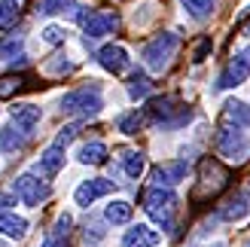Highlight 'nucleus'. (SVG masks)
I'll return each instance as SVG.
<instances>
[{"instance_id":"17","label":"nucleus","mask_w":250,"mask_h":247,"mask_svg":"<svg viewBox=\"0 0 250 247\" xmlns=\"http://www.w3.org/2000/svg\"><path fill=\"white\" fill-rule=\"evenodd\" d=\"M80 162H83V165H104V162H107V146H104L101 141L83 144V146H80Z\"/></svg>"},{"instance_id":"18","label":"nucleus","mask_w":250,"mask_h":247,"mask_svg":"<svg viewBox=\"0 0 250 247\" xmlns=\"http://www.w3.org/2000/svg\"><path fill=\"white\" fill-rule=\"evenodd\" d=\"M28 144V134H24L21 128H0V146H3V153H19L21 146Z\"/></svg>"},{"instance_id":"8","label":"nucleus","mask_w":250,"mask_h":247,"mask_svg":"<svg viewBox=\"0 0 250 247\" xmlns=\"http://www.w3.org/2000/svg\"><path fill=\"white\" fill-rule=\"evenodd\" d=\"M113 192V180H107V177H92V180H83L77 192H73V199H77V205L83 207H89L92 202H98L101 195H110Z\"/></svg>"},{"instance_id":"7","label":"nucleus","mask_w":250,"mask_h":247,"mask_svg":"<svg viewBox=\"0 0 250 247\" xmlns=\"http://www.w3.org/2000/svg\"><path fill=\"white\" fill-rule=\"evenodd\" d=\"M247 77H250V46L241 49V52L223 67L220 80H217V89H235V85H241Z\"/></svg>"},{"instance_id":"29","label":"nucleus","mask_w":250,"mask_h":247,"mask_svg":"<svg viewBox=\"0 0 250 247\" xmlns=\"http://www.w3.org/2000/svg\"><path fill=\"white\" fill-rule=\"evenodd\" d=\"M43 40L52 43V46H58L61 40H64V28H58V24H49V28L43 31Z\"/></svg>"},{"instance_id":"22","label":"nucleus","mask_w":250,"mask_h":247,"mask_svg":"<svg viewBox=\"0 0 250 247\" xmlns=\"http://www.w3.org/2000/svg\"><path fill=\"white\" fill-rule=\"evenodd\" d=\"M180 3L192 19H208L210 12L217 9V0H180Z\"/></svg>"},{"instance_id":"24","label":"nucleus","mask_w":250,"mask_h":247,"mask_svg":"<svg viewBox=\"0 0 250 247\" xmlns=\"http://www.w3.org/2000/svg\"><path fill=\"white\" fill-rule=\"evenodd\" d=\"M19 19V6L16 0H6V3H0V31H9L12 24Z\"/></svg>"},{"instance_id":"15","label":"nucleus","mask_w":250,"mask_h":247,"mask_svg":"<svg viewBox=\"0 0 250 247\" xmlns=\"http://www.w3.org/2000/svg\"><path fill=\"white\" fill-rule=\"evenodd\" d=\"M156 244H159V232L149 226H141V223L131 226L122 238V247H156Z\"/></svg>"},{"instance_id":"9","label":"nucleus","mask_w":250,"mask_h":247,"mask_svg":"<svg viewBox=\"0 0 250 247\" xmlns=\"http://www.w3.org/2000/svg\"><path fill=\"white\" fill-rule=\"evenodd\" d=\"M61 168H64V153H61V146L52 144V146H49V150L34 162V174L43 177V180H52Z\"/></svg>"},{"instance_id":"33","label":"nucleus","mask_w":250,"mask_h":247,"mask_svg":"<svg viewBox=\"0 0 250 247\" xmlns=\"http://www.w3.org/2000/svg\"><path fill=\"white\" fill-rule=\"evenodd\" d=\"M12 89H19V77L12 80V77H6V80H0V95H9Z\"/></svg>"},{"instance_id":"21","label":"nucleus","mask_w":250,"mask_h":247,"mask_svg":"<svg viewBox=\"0 0 250 247\" xmlns=\"http://www.w3.org/2000/svg\"><path fill=\"white\" fill-rule=\"evenodd\" d=\"M247 211H250L247 199H244V195H235V199H229V202H226V207L220 211V217H223V220H244V217H247Z\"/></svg>"},{"instance_id":"5","label":"nucleus","mask_w":250,"mask_h":247,"mask_svg":"<svg viewBox=\"0 0 250 247\" xmlns=\"http://www.w3.org/2000/svg\"><path fill=\"white\" fill-rule=\"evenodd\" d=\"M12 192L19 195L21 205L28 207H40V202L49 199V186L43 183V177H34V174H21L12 180Z\"/></svg>"},{"instance_id":"36","label":"nucleus","mask_w":250,"mask_h":247,"mask_svg":"<svg viewBox=\"0 0 250 247\" xmlns=\"http://www.w3.org/2000/svg\"><path fill=\"white\" fill-rule=\"evenodd\" d=\"M247 247H250V241H247Z\"/></svg>"},{"instance_id":"32","label":"nucleus","mask_w":250,"mask_h":247,"mask_svg":"<svg viewBox=\"0 0 250 247\" xmlns=\"http://www.w3.org/2000/svg\"><path fill=\"white\" fill-rule=\"evenodd\" d=\"M40 247H70V244H67V235H55V232H52Z\"/></svg>"},{"instance_id":"34","label":"nucleus","mask_w":250,"mask_h":247,"mask_svg":"<svg viewBox=\"0 0 250 247\" xmlns=\"http://www.w3.org/2000/svg\"><path fill=\"white\" fill-rule=\"evenodd\" d=\"M16 199H19L16 192H0V211H6V207H9L12 202H16Z\"/></svg>"},{"instance_id":"1","label":"nucleus","mask_w":250,"mask_h":247,"mask_svg":"<svg viewBox=\"0 0 250 247\" xmlns=\"http://www.w3.org/2000/svg\"><path fill=\"white\" fill-rule=\"evenodd\" d=\"M144 211L156 220V223L162 229L174 226V214H177V195H174L171 186H162V183H156V186H149L144 192Z\"/></svg>"},{"instance_id":"27","label":"nucleus","mask_w":250,"mask_h":247,"mask_svg":"<svg viewBox=\"0 0 250 247\" xmlns=\"http://www.w3.org/2000/svg\"><path fill=\"white\" fill-rule=\"evenodd\" d=\"M64 6H73V0H37V12H40V16L64 12Z\"/></svg>"},{"instance_id":"30","label":"nucleus","mask_w":250,"mask_h":247,"mask_svg":"<svg viewBox=\"0 0 250 247\" xmlns=\"http://www.w3.org/2000/svg\"><path fill=\"white\" fill-rule=\"evenodd\" d=\"M77 131H80L77 125H67V128H61V131H58V138H55V146H67L73 138H77Z\"/></svg>"},{"instance_id":"4","label":"nucleus","mask_w":250,"mask_h":247,"mask_svg":"<svg viewBox=\"0 0 250 247\" xmlns=\"http://www.w3.org/2000/svg\"><path fill=\"white\" fill-rule=\"evenodd\" d=\"M177 34H159L156 40H149L144 46V61H146V67L153 70V73H162L168 64H171V58L174 52H177Z\"/></svg>"},{"instance_id":"28","label":"nucleus","mask_w":250,"mask_h":247,"mask_svg":"<svg viewBox=\"0 0 250 247\" xmlns=\"http://www.w3.org/2000/svg\"><path fill=\"white\" fill-rule=\"evenodd\" d=\"M214 49V43H210V37H198L195 46H192V61H205V55Z\"/></svg>"},{"instance_id":"6","label":"nucleus","mask_w":250,"mask_h":247,"mask_svg":"<svg viewBox=\"0 0 250 247\" xmlns=\"http://www.w3.org/2000/svg\"><path fill=\"white\" fill-rule=\"evenodd\" d=\"M250 150V141H247V134L238 128V125H226V128H220L217 131V153L220 156H226V159H241L247 156Z\"/></svg>"},{"instance_id":"35","label":"nucleus","mask_w":250,"mask_h":247,"mask_svg":"<svg viewBox=\"0 0 250 247\" xmlns=\"http://www.w3.org/2000/svg\"><path fill=\"white\" fill-rule=\"evenodd\" d=\"M0 247H6V244H3V241H0Z\"/></svg>"},{"instance_id":"25","label":"nucleus","mask_w":250,"mask_h":247,"mask_svg":"<svg viewBox=\"0 0 250 247\" xmlns=\"http://www.w3.org/2000/svg\"><path fill=\"white\" fill-rule=\"evenodd\" d=\"M149 89H153V85H149V80L144 77V73H134V77L128 80V95L134 98V101H137V98H146Z\"/></svg>"},{"instance_id":"13","label":"nucleus","mask_w":250,"mask_h":247,"mask_svg":"<svg viewBox=\"0 0 250 247\" xmlns=\"http://www.w3.org/2000/svg\"><path fill=\"white\" fill-rule=\"evenodd\" d=\"M186 174H189V165L186 162H165V165L153 168V177H156V183H162V186H174V183H180Z\"/></svg>"},{"instance_id":"31","label":"nucleus","mask_w":250,"mask_h":247,"mask_svg":"<svg viewBox=\"0 0 250 247\" xmlns=\"http://www.w3.org/2000/svg\"><path fill=\"white\" fill-rule=\"evenodd\" d=\"M70 223H73V220H70L67 214H61V217L55 220V229H52V232H55V235H67V232H70Z\"/></svg>"},{"instance_id":"14","label":"nucleus","mask_w":250,"mask_h":247,"mask_svg":"<svg viewBox=\"0 0 250 247\" xmlns=\"http://www.w3.org/2000/svg\"><path fill=\"white\" fill-rule=\"evenodd\" d=\"M223 122H226V125H238V128H250V107L244 101L229 98V101L223 104Z\"/></svg>"},{"instance_id":"11","label":"nucleus","mask_w":250,"mask_h":247,"mask_svg":"<svg viewBox=\"0 0 250 247\" xmlns=\"http://www.w3.org/2000/svg\"><path fill=\"white\" fill-rule=\"evenodd\" d=\"M9 116H12V125L21 128L31 138L34 128H37V122H40V107H34V104H12Z\"/></svg>"},{"instance_id":"2","label":"nucleus","mask_w":250,"mask_h":247,"mask_svg":"<svg viewBox=\"0 0 250 247\" xmlns=\"http://www.w3.org/2000/svg\"><path fill=\"white\" fill-rule=\"evenodd\" d=\"M146 110V119L156 122V125L162 128H180L189 122V107H177V101H174L171 95H162V98H149V104L144 107Z\"/></svg>"},{"instance_id":"19","label":"nucleus","mask_w":250,"mask_h":247,"mask_svg":"<svg viewBox=\"0 0 250 247\" xmlns=\"http://www.w3.org/2000/svg\"><path fill=\"white\" fill-rule=\"evenodd\" d=\"M104 220L107 223H113V226H125L131 220V205L128 202H110L107 207H104Z\"/></svg>"},{"instance_id":"12","label":"nucleus","mask_w":250,"mask_h":247,"mask_svg":"<svg viewBox=\"0 0 250 247\" xmlns=\"http://www.w3.org/2000/svg\"><path fill=\"white\" fill-rule=\"evenodd\" d=\"M98 64L104 70H110V73H122V70L131 67V58H128V52H125L122 46H104L101 52H98Z\"/></svg>"},{"instance_id":"3","label":"nucleus","mask_w":250,"mask_h":247,"mask_svg":"<svg viewBox=\"0 0 250 247\" xmlns=\"http://www.w3.org/2000/svg\"><path fill=\"white\" fill-rule=\"evenodd\" d=\"M101 107L104 101H101L98 85H83V89L61 98V113H67V116H95Z\"/></svg>"},{"instance_id":"16","label":"nucleus","mask_w":250,"mask_h":247,"mask_svg":"<svg viewBox=\"0 0 250 247\" xmlns=\"http://www.w3.org/2000/svg\"><path fill=\"white\" fill-rule=\"evenodd\" d=\"M0 232L9 238H24L28 235V220L16 214H0Z\"/></svg>"},{"instance_id":"23","label":"nucleus","mask_w":250,"mask_h":247,"mask_svg":"<svg viewBox=\"0 0 250 247\" xmlns=\"http://www.w3.org/2000/svg\"><path fill=\"white\" fill-rule=\"evenodd\" d=\"M119 131L122 134H137L141 131V125H144V113H137V110H131V113H125V116H119Z\"/></svg>"},{"instance_id":"10","label":"nucleus","mask_w":250,"mask_h":247,"mask_svg":"<svg viewBox=\"0 0 250 247\" xmlns=\"http://www.w3.org/2000/svg\"><path fill=\"white\" fill-rule=\"evenodd\" d=\"M116 28H119V16H116V12H92V16L83 21L85 37H107V34H113Z\"/></svg>"},{"instance_id":"26","label":"nucleus","mask_w":250,"mask_h":247,"mask_svg":"<svg viewBox=\"0 0 250 247\" xmlns=\"http://www.w3.org/2000/svg\"><path fill=\"white\" fill-rule=\"evenodd\" d=\"M24 37L21 34H9L6 40H0V58H16V52L21 49Z\"/></svg>"},{"instance_id":"20","label":"nucleus","mask_w":250,"mask_h":247,"mask_svg":"<svg viewBox=\"0 0 250 247\" xmlns=\"http://www.w3.org/2000/svg\"><path fill=\"white\" fill-rule=\"evenodd\" d=\"M119 162H122V168H125V174H128V177H141L144 168H146L144 153H137V150H122Z\"/></svg>"}]
</instances>
